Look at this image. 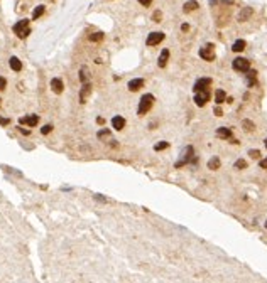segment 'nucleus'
<instances>
[{
  "label": "nucleus",
  "mask_w": 267,
  "mask_h": 283,
  "mask_svg": "<svg viewBox=\"0 0 267 283\" xmlns=\"http://www.w3.org/2000/svg\"><path fill=\"white\" fill-rule=\"evenodd\" d=\"M152 105H154V94L146 93L142 98H140V101H139L137 115H139V116H144V115H146V113L152 108Z\"/></svg>",
  "instance_id": "1"
},
{
  "label": "nucleus",
  "mask_w": 267,
  "mask_h": 283,
  "mask_svg": "<svg viewBox=\"0 0 267 283\" xmlns=\"http://www.w3.org/2000/svg\"><path fill=\"white\" fill-rule=\"evenodd\" d=\"M196 157H194V148L191 145H188L184 148V152H183V157L176 162V169H181L183 165H186V163H196Z\"/></svg>",
  "instance_id": "2"
},
{
  "label": "nucleus",
  "mask_w": 267,
  "mask_h": 283,
  "mask_svg": "<svg viewBox=\"0 0 267 283\" xmlns=\"http://www.w3.org/2000/svg\"><path fill=\"white\" fill-rule=\"evenodd\" d=\"M12 30L17 34L19 39H26L27 35L30 34V29H29V20L27 19H22V20H19L17 24H14Z\"/></svg>",
  "instance_id": "3"
},
{
  "label": "nucleus",
  "mask_w": 267,
  "mask_h": 283,
  "mask_svg": "<svg viewBox=\"0 0 267 283\" xmlns=\"http://www.w3.org/2000/svg\"><path fill=\"white\" fill-rule=\"evenodd\" d=\"M232 66H233V69H235V71L247 73V71L250 69V61L245 59V57H235V59H233V62H232Z\"/></svg>",
  "instance_id": "4"
},
{
  "label": "nucleus",
  "mask_w": 267,
  "mask_h": 283,
  "mask_svg": "<svg viewBox=\"0 0 267 283\" xmlns=\"http://www.w3.org/2000/svg\"><path fill=\"white\" fill-rule=\"evenodd\" d=\"M210 99V90H201V91H194V103L196 106H205Z\"/></svg>",
  "instance_id": "5"
},
{
  "label": "nucleus",
  "mask_w": 267,
  "mask_h": 283,
  "mask_svg": "<svg viewBox=\"0 0 267 283\" xmlns=\"http://www.w3.org/2000/svg\"><path fill=\"white\" fill-rule=\"evenodd\" d=\"M199 57L205 61H213L215 59V46L213 44H206L199 49Z\"/></svg>",
  "instance_id": "6"
},
{
  "label": "nucleus",
  "mask_w": 267,
  "mask_h": 283,
  "mask_svg": "<svg viewBox=\"0 0 267 283\" xmlns=\"http://www.w3.org/2000/svg\"><path fill=\"white\" fill-rule=\"evenodd\" d=\"M164 32H151V34L147 35V41L146 44L147 46H157V44H161L164 41Z\"/></svg>",
  "instance_id": "7"
},
{
  "label": "nucleus",
  "mask_w": 267,
  "mask_h": 283,
  "mask_svg": "<svg viewBox=\"0 0 267 283\" xmlns=\"http://www.w3.org/2000/svg\"><path fill=\"white\" fill-rule=\"evenodd\" d=\"M210 84H211V79H210V78H199L198 81L194 83V86H193V91L210 90Z\"/></svg>",
  "instance_id": "8"
},
{
  "label": "nucleus",
  "mask_w": 267,
  "mask_h": 283,
  "mask_svg": "<svg viewBox=\"0 0 267 283\" xmlns=\"http://www.w3.org/2000/svg\"><path fill=\"white\" fill-rule=\"evenodd\" d=\"M20 125H27V126H36L39 123V116L37 115H27V116H22L19 120Z\"/></svg>",
  "instance_id": "9"
},
{
  "label": "nucleus",
  "mask_w": 267,
  "mask_h": 283,
  "mask_svg": "<svg viewBox=\"0 0 267 283\" xmlns=\"http://www.w3.org/2000/svg\"><path fill=\"white\" fill-rule=\"evenodd\" d=\"M51 90L54 91L56 94H61V93H63V90H64V84H63V81H61L59 78H54V79H51Z\"/></svg>",
  "instance_id": "10"
},
{
  "label": "nucleus",
  "mask_w": 267,
  "mask_h": 283,
  "mask_svg": "<svg viewBox=\"0 0 267 283\" xmlns=\"http://www.w3.org/2000/svg\"><path fill=\"white\" fill-rule=\"evenodd\" d=\"M144 86V79L142 78H134L129 81V90L130 91H139Z\"/></svg>",
  "instance_id": "11"
},
{
  "label": "nucleus",
  "mask_w": 267,
  "mask_h": 283,
  "mask_svg": "<svg viewBox=\"0 0 267 283\" xmlns=\"http://www.w3.org/2000/svg\"><path fill=\"white\" fill-rule=\"evenodd\" d=\"M90 93H91V84L90 83H83V88H81V91H80V101L85 103Z\"/></svg>",
  "instance_id": "12"
},
{
  "label": "nucleus",
  "mask_w": 267,
  "mask_h": 283,
  "mask_svg": "<svg viewBox=\"0 0 267 283\" xmlns=\"http://www.w3.org/2000/svg\"><path fill=\"white\" fill-rule=\"evenodd\" d=\"M168 59H169V49H162L161 54H159V59H157V66H159V68H166Z\"/></svg>",
  "instance_id": "13"
},
{
  "label": "nucleus",
  "mask_w": 267,
  "mask_h": 283,
  "mask_svg": "<svg viewBox=\"0 0 267 283\" xmlns=\"http://www.w3.org/2000/svg\"><path fill=\"white\" fill-rule=\"evenodd\" d=\"M112 126L115 130H118V132L124 130L125 128V118H124V116H113V118H112Z\"/></svg>",
  "instance_id": "14"
},
{
  "label": "nucleus",
  "mask_w": 267,
  "mask_h": 283,
  "mask_svg": "<svg viewBox=\"0 0 267 283\" xmlns=\"http://www.w3.org/2000/svg\"><path fill=\"white\" fill-rule=\"evenodd\" d=\"M9 66H10V69H12V71H15V73H19V71L22 69L20 59H19V57H15V56H12V57L9 59Z\"/></svg>",
  "instance_id": "15"
},
{
  "label": "nucleus",
  "mask_w": 267,
  "mask_h": 283,
  "mask_svg": "<svg viewBox=\"0 0 267 283\" xmlns=\"http://www.w3.org/2000/svg\"><path fill=\"white\" fill-rule=\"evenodd\" d=\"M254 14V10L250 9V7H243V9L240 10V14H238V22H245L249 20V17Z\"/></svg>",
  "instance_id": "16"
},
{
  "label": "nucleus",
  "mask_w": 267,
  "mask_h": 283,
  "mask_svg": "<svg viewBox=\"0 0 267 283\" xmlns=\"http://www.w3.org/2000/svg\"><path fill=\"white\" fill-rule=\"evenodd\" d=\"M216 137H220V138H232V130L230 128H227V126H220L218 130H216Z\"/></svg>",
  "instance_id": "17"
},
{
  "label": "nucleus",
  "mask_w": 267,
  "mask_h": 283,
  "mask_svg": "<svg viewBox=\"0 0 267 283\" xmlns=\"http://www.w3.org/2000/svg\"><path fill=\"white\" fill-rule=\"evenodd\" d=\"M245 41H243V39H238V41H235V42L232 44V51L233 52H242L243 51V49H245Z\"/></svg>",
  "instance_id": "18"
},
{
  "label": "nucleus",
  "mask_w": 267,
  "mask_h": 283,
  "mask_svg": "<svg viewBox=\"0 0 267 283\" xmlns=\"http://www.w3.org/2000/svg\"><path fill=\"white\" fill-rule=\"evenodd\" d=\"M227 101V93H225L223 90H216V93H215V103L216 105H221V103H225Z\"/></svg>",
  "instance_id": "19"
},
{
  "label": "nucleus",
  "mask_w": 267,
  "mask_h": 283,
  "mask_svg": "<svg viewBox=\"0 0 267 283\" xmlns=\"http://www.w3.org/2000/svg\"><path fill=\"white\" fill-rule=\"evenodd\" d=\"M198 7H199V5H198V2H196V0H190V2H186V4H184L183 10L188 14V12H193V10H196Z\"/></svg>",
  "instance_id": "20"
},
{
  "label": "nucleus",
  "mask_w": 267,
  "mask_h": 283,
  "mask_svg": "<svg viewBox=\"0 0 267 283\" xmlns=\"http://www.w3.org/2000/svg\"><path fill=\"white\" fill-rule=\"evenodd\" d=\"M220 159L218 157H213V159L208 160V169H211V170H216V169H220Z\"/></svg>",
  "instance_id": "21"
},
{
  "label": "nucleus",
  "mask_w": 267,
  "mask_h": 283,
  "mask_svg": "<svg viewBox=\"0 0 267 283\" xmlns=\"http://www.w3.org/2000/svg\"><path fill=\"white\" fill-rule=\"evenodd\" d=\"M44 10H46V7H44V5H37V7L34 9V12H32V19H34V20H37V19L44 14Z\"/></svg>",
  "instance_id": "22"
},
{
  "label": "nucleus",
  "mask_w": 267,
  "mask_h": 283,
  "mask_svg": "<svg viewBox=\"0 0 267 283\" xmlns=\"http://www.w3.org/2000/svg\"><path fill=\"white\" fill-rule=\"evenodd\" d=\"M247 79H249V86H254L255 84V78H257V71H254V69H249L247 71Z\"/></svg>",
  "instance_id": "23"
},
{
  "label": "nucleus",
  "mask_w": 267,
  "mask_h": 283,
  "mask_svg": "<svg viewBox=\"0 0 267 283\" xmlns=\"http://www.w3.org/2000/svg\"><path fill=\"white\" fill-rule=\"evenodd\" d=\"M242 126H243V130H247V132H254V128H255L254 121H250V120H243L242 121Z\"/></svg>",
  "instance_id": "24"
},
{
  "label": "nucleus",
  "mask_w": 267,
  "mask_h": 283,
  "mask_svg": "<svg viewBox=\"0 0 267 283\" xmlns=\"http://www.w3.org/2000/svg\"><path fill=\"white\" fill-rule=\"evenodd\" d=\"M88 39H90L91 42H100V41L103 39V34H102V32H93V34H90Z\"/></svg>",
  "instance_id": "25"
},
{
  "label": "nucleus",
  "mask_w": 267,
  "mask_h": 283,
  "mask_svg": "<svg viewBox=\"0 0 267 283\" xmlns=\"http://www.w3.org/2000/svg\"><path fill=\"white\" fill-rule=\"evenodd\" d=\"M80 79H81V83H88V69L86 68H81V71H80Z\"/></svg>",
  "instance_id": "26"
},
{
  "label": "nucleus",
  "mask_w": 267,
  "mask_h": 283,
  "mask_svg": "<svg viewBox=\"0 0 267 283\" xmlns=\"http://www.w3.org/2000/svg\"><path fill=\"white\" fill-rule=\"evenodd\" d=\"M108 137H110V130L103 128V130H100V132H98V138H100V140H103V138H108Z\"/></svg>",
  "instance_id": "27"
},
{
  "label": "nucleus",
  "mask_w": 267,
  "mask_h": 283,
  "mask_svg": "<svg viewBox=\"0 0 267 283\" xmlns=\"http://www.w3.org/2000/svg\"><path fill=\"white\" fill-rule=\"evenodd\" d=\"M168 147H169V143H168V142H159V143H157V145L154 147V150H157V152H159V150H164V148H168Z\"/></svg>",
  "instance_id": "28"
},
{
  "label": "nucleus",
  "mask_w": 267,
  "mask_h": 283,
  "mask_svg": "<svg viewBox=\"0 0 267 283\" xmlns=\"http://www.w3.org/2000/svg\"><path fill=\"white\" fill-rule=\"evenodd\" d=\"M245 167H247V162L243 159H240V160L235 162V169H238V170H242V169H245Z\"/></svg>",
  "instance_id": "29"
},
{
  "label": "nucleus",
  "mask_w": 267,
  "mask_h": 283,
  "mask_svg": "<svg viewBox=\"0 0 267 283\" xmlns=\"http://www.w3.org/2000/svg\"><path fill=\"white\" fill-rule=\"evenodd\" d=\"M51 130H52V125H44L42 128H41V133H42V135H48Z\"/></svg>",
  "instance_id": "30"
},
{
  "label": "nucleus",
  "mask_w": 267,
  "mask_h": 283,
  "mask_svg": "<svg viewBox=\"0 0 267 283\" xmlns=\"http://www.w3.org/2000/svg\"><path fill=\"white\" fill-rule=\"evenodd\" d=\"M161 19H162V14H161L159 10H155L154 15H152V20H154V22H161Z\"/></svg>",
  "instance_id": "31"
},
{
  "label": "nucleus",
  "mask_w": 267,
  "mask_h": 283,
  "mask_svg": "<svg viewBox=\"0 0 267 283\" xmlns=\"http://www.w3.org/2000/svg\"><path fill=\"white\" fill-rule=\"evenodd\" d=\"M249 155L252 159H259V157H260V152L259 150H249Z\"/></svg>",
  "instance_id": "32"
},
{
  "label": "nucleus",
  "mask_w": 267,
  "mask_h": 283,
  "mask_svg": "<svg viewBox=\"0 0 267 283\" xmlns=\"http://www.w3.org/2000/svg\"><path fill=\"white\" fill-rule=\"evenodd\" d=\"M5 88H7V81H5V78L0 76V91L5 90Z\"/></svg>",
  "instance_id": "33"
},
{
  "label": "nucleus",
  "mask_w": 267,
  "mask_h": 283,
  "mask_svg": "<svg viewBox=\"0 0 267 283\" xmlns=\"http://www.w3.org/2000/svg\"><path fill=\"white\" fill-rule=\"evenodd\" d=\"M139 4L144 5V7H149V5L152 4V0H139Z\"/></svg>",
  "instance_id": "34"
},
{
  "label": "nucleus",
  "mask_w": 267,
  "mask_h": 283,
  "mask_svg": "<svg viewBox=\"0 0 267 283\" xmlns=\"http://www.w3.org/2000/svg\"><path fill=\"white\" fill-rule=\"evenodd\" d=\"M259 165H260V169H267V159H262Z\"/></svg>",
  "instance_id": "35"
},
{
  "label": "nucleus",
  "mask_w": 267,
  "mask_h": 283,
  "mask_svg": "<svg viewBox=\"0 0 267 283\" xmlns=\"http://www.w3.org/2000/svg\"><path fill=\"white\" fill-rule=\"evenodd\" d=\"M215 115H216V116H221V115H223V111L220 110V106H215Z\"/></svg>",
  "instance_id": "36"
},
{
  "label": "nucleus",
  "mask_w": 267,
  "mask_h": 283,
  "mask_svg": "<svg viewBox=\"0 0 267 283\" xmlns=\"http://www.w3.org/2000/svg\"><path fill=\"white\" fill-rule=\"evenodd\" d=\"M0 125H9V118H0Z\"/></svg>",
  "instance_id": "37"
},
{
  "label": "nucleus",
  "mask_w": 267,
  "mask_h": 283,
  "mask_svg": "<svg viewBox=\"0 0 267 283\" xmlns=\"http://www.w3.org/2000/svg\"><path fill=\"white\" fill-rule=\"evenodd\" d=\"M19 132H20V133H24V135H29V130H24V128H19Z\"/></svg>",
  "instance_id": "38"
},
{
  "label": "nucleus",
  "mask_w": 267,
  "mask_h": 283,
  "mask_svg": "<svg viewBox=\"0 0 267 283\" xmlns=\"http://www.w3.org/2000/svg\"><path fill=\"white\" fill-rule=\"evenodd\" d=\"M181 29H183V30H188V29H190V26H188V24H183Z\"/></svg>",
  "instance_id": "39"
},
{
  "label": "nucleus",
  "mask_w": 267,
  "mask_h": 283,
  "mask_svg": "<svg viewBox=\"0 0 267 283\" xmlns=\"http://www.w3.org/2000/svg\"><path fill=\"white\" fill-rule=\"evenodd\" d=\"M223 4H233V0H223Z\"/></svg>",
  "instance_id": "40"
},
{
  "label": "nucleus",
  "mask_w": 267,
  "mask_h": 283,
  "mask_svg": "<svg viewBox=\"0 0 267 283\" xmlns=\"http://www.w3.org/2000/svg\"><path fill=\"white\" fill-rule=\"evenodd\" d=\"M265 147H267V138H265Z\"/></svg>",
  "instance_id": "41"
},
{
  "label": "nucleus",
  "mask_w": 267,
  "mask_h": 283,
  "mask_svg": "<svg viewBox=\"0 0 267 283\" xmlns=\"http://www.w3.org/2000/svg\"><path fill=\"white\" fill-rule=\"evenodd\" d=\"M265 227H267V223H265Z\"/></svg>",
  "instance_id": "42"
}]
</instances>
